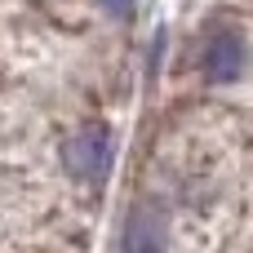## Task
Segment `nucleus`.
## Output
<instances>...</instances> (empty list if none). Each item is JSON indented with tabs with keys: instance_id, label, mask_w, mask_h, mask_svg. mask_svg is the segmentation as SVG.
<instances>
[{
	"instance_id": "1",
	"label": "nucleus",
	"mask_w": 253,
	"mask_h": 253,
	"mask_svg": "<svg viewBox=\"0 0 253 253\" xmlns=\"http://www.w3.org/2000/svg\"><path fill=\"white\" fill-rule=\"evenodd\" d=\"M62 160H67V169H71L76 178L102 182L107 169H111V160H116V138H111V129H107V125H84L80 133L67 138Z\"/></svg>"
},
{
	"instance_id": "2",
	"label": "nucleus",
	"mask_w": 253,
	"mask_h": 253,
	"mask_svg": "<svg viewBox=\"0 0 253 253\" xmlns=\"http://www.w3.org/2000/svg\"><path fill=\"white\" fill-rule=\"evenodd\" d=\"M205 71H209V80H218V84L240 80V71H245V40H240V31L222 27V31L209 40V49H205Z\"/></svg>"
},
{
	"instance_id": "3",
	"label": "nucleus",
	"mask_w": 253,
	"mask_h": 253,
	"mask_svg": "<svg viewBox=\"0 0 253 253\" xmlns=\"http://www.w3.org/2000/svg\"><path fill=\"white\" fill-rule=\"evenodd\" d=\"M125 253H165V222L156 213H133L125 231Z\"/></svg>"
}]
</instances>
